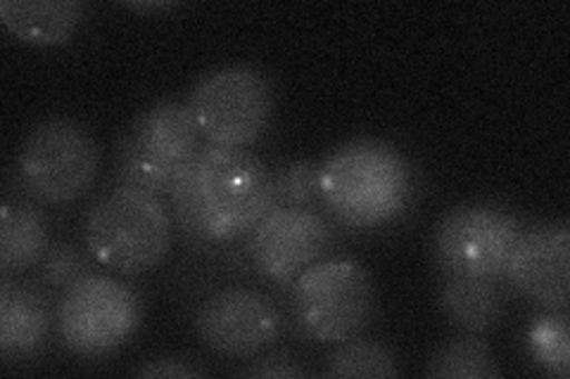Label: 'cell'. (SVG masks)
<instances>
[{
  "mask_svg": "<svg viewBox=\"0 0 570 379\" xmlns=\"http://www.w3.org/2000/svg\"><path fill=\"white\" fill-rule=\"evenodd\" d=\"M127 8L131 10H146V12H155V10H169V8H176V3H129Z\"/></svg>",
  "mask_w": 570,
  "mask_h": 379,
  "instance_id": "cb8c5ba5",
  "label": "cell"
},
{
  "mask_svg": "<svg viewBox=\"0 0 570 379\" xmlns=\"http://www.w3.org/2000/svg\"><path fill=\"white\" fill-rule=\"evenodd\" d=\"M136 375L142 379H155V377L190 379V377H205V370L181 356H159V358L146 360V366L138 368Z\"/></svg>",
  "mask_w": 570,
  "mask_h": 379,
  "instance_id": "7402d4cb",
  "label": "cell"
},
{
  "mask_svg": "<svg viewBox=\"0 0 570 379\" xmlns=\"http://www.w3.org/2000/svg\"><path fill=\"white\" fill-rule=\"evenodd\" d=\"M245 377H257V379H272V377H305L307 370L299 368L295 360L285 356H269L257 360L255 366L243 370Z\"/></svg>",
  "mask_w": 570,
  "mask_h": 379,
  "instance_id": "603a6c76",
  "label": "cell"
},
{
  "mask_svg": "<svg viewBox=\"0 0 570 379\" xmlns=\"http://www.w3.org/2000/svg\"><path fill=\"white\" fill-rule=\"evenodd\" d=\"M318 195L343 226L381 228L412 205L414 169L390 142L354 138L318 164Z\"/></svg>",
  "mask_w": 570,
  "mask_h": 379,
  "instance_id": "7a4b0ae2",
  "label": "cell"
},
{
  "mask_svg": "<svg viewBox=\"0 0 570 379\" xmlns=\"http://www.w3.org/2000/svg\"><path fill=\"white\" fill-rule=\"evenodd\" d=\"M276 197L281 207L309 209L321 202L318 195V164L314 161H293L278 176H274Z\"/></svg>",
  "mask_w": 570,
  "mask_h": 379,
  "instance_id": "ffe728a7",
  "label": "cell"
},
{
  "mask_svg": "<svg viewBox=\"0 0 570 379\" xmlns=\"http://www.w3.org/2000/svg\"><path fill=\"white\" fill-rule=\"evenodd\" d=\"M528 351L530 358L544 372L559 379L570 375V337H568V316L566 311H551L547 316L534 318L528 330Z\"/></svg>",
  "mask_w": 570,
  "mask_h": 379,
  "instance_id": "d6986e66",
  "label": "cell"
},
{
  "mask_svg": "<svg viewBox=\"0 0 570 379\" xmlns=\"http://www.w3.org/2000/svg\"><path fill=\"white\" fill-rule=\"evenodd\" d=\"M333 245V230L312 209L276 207L253 228L247 257L269 282H291L302 270L324 259Z\"/></svg>",
  "mask_w": 570,
  "mask_h": 379,
  "instance_id": "8fae6325",
  "label": "cell"
},
{
  "mask_svg": "<svg viewBox=\"0 0 570 379\" xmlns=\"http://www.w3.org/2000/svg\"><path fill=\"white\" fill-rule=\"evenodd\" d=\"M79 0H3L0 20L17 39L33 46H62L83 22Z\"/></svg>",
  "mask_w": 570,
  "mask_h": 379,
  "instance_id": "5bb4252c",
  "label": "cell"
},
{
  "mask_svg": "<svg viewBox=\"0 0 570 379\" xmlns=\"http://www.w3.org/2000/svg\"><path fill=\"white\" fill-rule=\"evenodd\" d=\"M328 377H397L400 368L392 351L376 339L352 337L337 345L328 358Z\"/></svg>",
  "mask_w": 570,
  "mask_h": 379,
  "instance_id": "ac0fdd59",
  "label": "cell"
},
{
  "mask_svg": "<svg viewBox=\"0 0 570 379\" xmlns=\"http://www.w3.org/2000/svg\"><path fill=\"white\" fill-rule=\"evenodd\" d=\"M515 290L549 311H568L570 226L568 221L525 228L504 276Z\"/></svg>",
  "mask_w": 570,
  "mask_h": 379,
  "instance_id": "7c38bea8",
  "label": "cell"
},
{
  "mask_svg": "<svg viewBox=\"0 0 570 379\" xmlns=\"http://www.w3.org/2000/svg\"><path fill=\"white\" fill-rule=\"evenodd\" d=\"M440 309L454 328L466 335H485L504 316V295L497 280L450 276L440 290Z\"/></svg>",
  "mask_w": 570,
  "mask_h": 379,
  "instance_id": "9a60e30c",
  "label": "cell"
},
{
  "mask_svg": "<svg viewBox=\"0 0 570 379\" xmlns=\"http://www.w3.org/2000/svg\"><path fill=\"white\" fill-rule=\"evenodd\" d=\"M425 377L438 379H492L502 377L488 341L478 335L452 339L438 349L425 366Z\"/></svg>",
  "mask_w": 570,
  "mask_h": 379,
  "instance_id": "e0dca14e",
  "label": "cell"
},
{
  "mask_svg": "<svg viewBox=\"0 0 570 379\" xmlns=\"http://www.w3.org/2000/svg\"><path fill=\"white\" fill-rule=\"evenodd\" d=\"M50 247L46 216L31 205H3L0 209V270L3 278L20 276L41 263Z\"/></svg>",
  "mask_w": 570,
  "mask_h": 379,
  "instance_id": "2e32d148",
  "label": "cell"
},
{
  "mask_svg": "<svg viewBox=\"0 0 570 379\" xmlns=\"http://www.w3.org/2000/svg\"><path fill=\"white\" fill-rule=\"evenodd\" d=\"M297 328L316 345H343L362 335L376 316V287L362 261L321 259L293 282Z\"/></svg>",
  "mask_w": 570,
  "mask_h": 379,
  "instance_id": "277c9868",
  "label": "cell"
},
{
  "mask_svg": "<svg viewBox=\"0 0 570 379\" xmlns=\"http://www.w3.org/2000/svg\"><path fill=\"white\" fill-rule=\"evenodd\" d=\"M276 303L249 287H226L207 297L195 313V332L203 345L226 358H255L281 335Z\"/></svg>",
  "mask_w": 570,
  "mask_h": 379,
  "instance_id": "30bf717a",
  "label": "cell"
},
{
  "mask_svg": "<svg viewBox=\"0 0 570 379\" xmlns=\"http://www.w3.org/2000/svg\"><path fill=\"white\" fill-rule=\"evenodd\" d=\"M83 238L100 266L124 276H140L167 259L171 216L163 197L121 183L88 211Z\"/></svg>",
  "mask_w": 570,
  "mask_h": 379,
  "instance_id": "3957f363",
  "label": "cell"
},
{
  "mask_svg": "<svg viewBox=\"0 0 570 379\" xmlns=\"http://www.w3.org/2000/svg\"><path fill=\"white\" fill-rule=\"evenodd\" d=\"M523 230L513 213L494 205H459L433 230L435 263L448 278L502 280Z\"/></svg>",
  "mask_w": 570,
  "mask_h": 379,
  "instance_id": "9c48e42d",
  "label": "cell"
},
{
  "mask_svg": "<svg viewBox=\"0 0 570 379\" xmlns=\"http://www.w3.org/2000/svg\"><path fill=\"white\" fill-rule=\"evenodd\" d=\"M186 104L209 146L247 150L272 121L274 88L264 71L228 64L195 83Z\"/></svg>",
  "mask_w": 570,
  "mask_h": 379,
  "instance_id": "8992f818",
  "label": "cell"
},
{
  "mask_svg": "<svg viewBox=\"0 0 570 379\" xmlns=\"http://www.w3.org/2000/svg\"><path fill=\"white\" fill-rule=\"evenodd\" d=\"M39 266L43 282L50 287H62V290L88 273V263L81 257V251L69 242L50 245Z\"/></svg>",
  "mask_w": 570,
  "mask_h": 379,
  "instance_id": "44dd1931",
  "label": "cell"
},
{
  "mask_svg": "<svg viewBox=\"0 0 570 379\" xmlns=\"http://www.w3.org/2000/svg\"><path fill=\"white\" fill-rule=\"evenodd\" d=\"M169 197L178 228L205 245L245 238L281 207L272 171L253 152L209 142L178 173Z\"/></svg>",
  "mask_w": 570,
  "mask_h": 379,
  "instance_id": "6da1fadb",
  "label": "cell"
},
{
  "mask_svg": "<svg viewBox=\"0 0 570 379\" xmlns=\"http://www.w3.org/2000/svg\"><path fill=\"white\" fill-rule=\"evenodd\" d=\"M200 129L188 104L163 100L142 110L119 140V178L124 186L169 195L174 180L200 152Z\"/></svg>",
  "mask_w": 570,
  "mask_h": 379,
  "instance_id": "5b68a950",
  "label": "cell"
},
{
  "mask_svg": "<svg viewBox=\"0 0 570 379\" xmlns=\"http://www.w3.org/2000/svg\"><path fill=\"white\" fill-rule=\"evenodd\" d=\"M142 303L129 285L110 276L86 273L71 282L58 303V332L77 356L112 353L136 335Z\"/></svg>",
  "mask_w": 570,
  "mask_h": 379,
  "instance_id": "ba28073f",
  "label": "cell"
},
{
  "mask_svg": "<svg viewBox=\"0 0 570 379\" xmlns=\"http://www.w3.org/2000/svg\"><path fill=\"white\" fill-rule=\"evenodd\" d=\"M48 299L27 285L10 278L0 280V353L6 360H20L39 353L52 330Z\"/></svg>",
  "mask_w": 570,
  "mask_h": 379,
  "instance_id": "4fadbf2b",
  "label": "cell"
},
{
  "mask_svg": "<svg viewBox=\"0 0 570 379\" xmlns=\"http://www.w3.org/2000/svg\"><path fill=\"white\" fill-rule=\"evenodd\" d=\"M100 150L81 123L56 117L33 126L17 154L24 188L46 205H69L91 190Z\"/></svg>",
  "mask_w": 570,
  "mask_h": 379,
  "instance_id": "52a82bcc",
  "label": "cell"
}]
</instances>
